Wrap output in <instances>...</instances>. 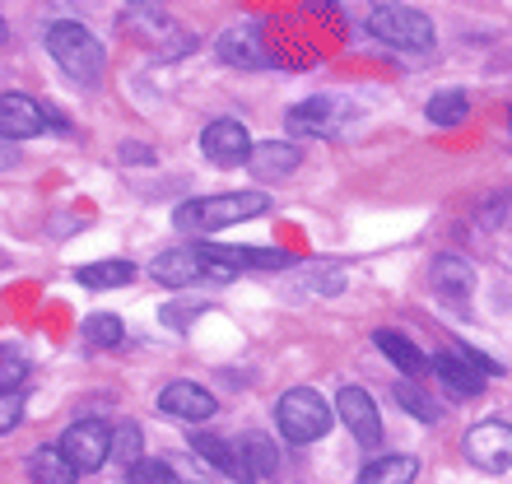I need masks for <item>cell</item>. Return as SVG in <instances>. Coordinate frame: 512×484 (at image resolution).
Wrapping results in <instances>:
<instances>
[{
  "mask_svg": "<svg viewBox=\"0 0 512 484\" xmlns=\"http://www.w3.org/2000/svg\"><path fill=\"white\" fill-rule=\"evenodd\" d=\"M266 210H270L266 191H224V196H191V201H182L173 224L182 233L215 238V233L233 229V224H247V219L266 215Z\"/></svg>",
  "mask_w": 512,
  "mask_h": 484,
  "instance_id": "6da1fadb",
  "label": "cell"
},
{
  "mask_svg": "<svg viewBox=\"0 0 512 484\" xmlns=\"http://www.w3.org/2000/svg\"><path fill=\"white\" fill-rule=\"evenodd\" d=\"M47 52H52V61L66 70L75 84H84V89L103 84L108 52H103V42H98L84 24H75V19H56V24L47 28Z\"/></svg>",
  "mask_w": 512,
  "mask_h": 484,
  "instance_id": "7a4b0ae2",
  "label": "cell"
},
{
  "mask_svg": "<svg viewBox=\"0 0 512 484\" xmlns=\"http://www.w3.org/2000/svg\"><path fill=\"white\" fill-rule=\"evenodd\" d=\"M331 419H336V410L312 387H289L275 401V424H280L284 443H317V438H326Z\"/></svg>",
  "mask_w": 512,
  "mask_h": 484,
  "instance_id": "3957f363",
  "label": "cell"
},
{
  "mask_svg": "<svg viewBox=\"0 0 512 484\" xmlns=\"http://www.w3.org/2000/svg\"><path fill=\"white\" fill-rule=\"evenodd\" d=\"M368 28H373V38H382L396 52H429L433 47L429 14L410 10V5H378L368 14Z\"/></svg>",
  "mask_w": 512,
  "mask_h": 484,
  "instance_id": "277c9868",
  "label": "cell"
},
{
  "mask_svg": "<svg viewBox=\"0 0 512 484\" xmlns=\"http://www.w3.org/2000/svg\"><path fill=\"white\" fill-rule=\"evenodd\" d=\"M149 275L168 289H191V284H205V280H233L224 266L205 261L201 247H168L149 261Z\"/></svg>",
  "mask_w": 512,
  "mask_h": 484,
  "instance_id": "5b68a950",
  "label": "cell"
},
{
  "mask_svg": "<svg viewBox=\"0 0 512 484\" xmlns=\"http://www.w3.org/2000/svg\"><path fill=\"white\" fill-rule=\"evenodd\" d=\"M56 447L66 452V461L80 475H94L112 461V429L103 424V419H80V424H70V429L61 433V443Z\"/></svg>",
  "mask_w": 512,
  "mask_h": 484,
  "instance_id": "8992f818",
  "label": "cell"
},
{
  "mask_svg": "<svg viewBox=\"0 0 512 484\" xmlns=\"http://www.w3.org/2000/svg\"><path fill=\"white\" fill-rule=\"evenodd\" d=\"M466 461L471 466H480V471L489 475H503L512 466V424H503V419H485V424H475L471 433H466Z\"/></svg>",
  "mask_w": 512,
  "mask_h": 484,
  "instance_id": "52a82bcc",
  "label": "cell"
},
{
  "mask_svg": "<svg viewBox=\"0 0 512 484\" xmlns=\"http://www.w3.org/2000/svg\"><path fill=\"white\" fill-rule=\"evenodd\" d=\"M252 135H247L243 121H233V117H215L210 126L201 131V154L215 168H243L247 159H252Z\"/></svg>",
  "mask_w": 512,
  "mask_h": 484,
  "instance_id": "ba28073f",
  "label": "cell"
},
{
  "mask_svg": "<svg viewBox=\"0 0 512 484\" xmlns=\"http://www.w3.org/2000/svg\"><path fill=\"white\" fill-rule=\"evenodd\" d=\"M345 117H350V103L345 98H326V94H317V98H303L298 108H289V131L294 135H336L340 126H345Z\"/></svg>",
  "mask_w": 512,
  "mask_h": 484,
  "instance_id": "9c48e42d",
  "label": "cell"
},
{
  "mask_svg": "<svg viewBox=\"0 0 512 484\" xmlns=\"http://www.w3.org/2000/svg\"><path fill=\"white\" fill-rule=\"evenodd\" d=\"M336 415L345 419V429L354 433V443L359 447H378L382 443V415H378V405H373V396H368L364 387H340Z\"/></svg>",
  "mask_w": 512,
  "mask_h": 484,
  "instance_id": "30bf717a",
  "label": "cell"
},
{
  "mask_svg": "<svg viewBox=\"0 0 512 484\" xmlns=\"http://www.w3.org/2000/svg\"><path fill=\"white\" fill-rule=\"evenodd\" d=\"M205 261H215V266H224L229 275H238V270H284L294 266V256L280 252V247H224V242H201Z\"/></svg>",
  "mask_w": 512,
  "mask_h": 484,
  "instance_id": "8fae6325",
  "label": "cell"
},
{
  "mask_svg": "<svg viewBox=\"0 0 512 484\" xmlns=\"http://www.w3.org/2000/svg\"><path fill=\"white\" fill-rule=\"evenodd\" d=\"M47 131V108H42L38 98L28 94H0V140H33V135Z\"/></svg>",
  "mask_w": 512,
  "mask_h": 484,
  "instance_id": "7c38bea8",
  "label": "cell"
},
{
  "mask_svg": "<svg viewBox=\"0 0 512 484\" xmlns=\"http://www.w3.org/2000/svg\"><path fill=\"white\" fill-rule=\"evenodd\" d=\"M433 289L443 298L452 312H466V298L475 294V266L471 261H461V256H438L433 261Z\"/></svg>",
  "mask_w": 512,
  "mask_h": 484,
  "instance_id": "4fadbf2b",
  "label": "cell"
},
{
  "mask_svg": "<svg viewBox=\"0 0 512 484\" xmlns=\"http://www.w3.org/2000/svg\"><path fill=\"white\" fill-rule=\"evenodd\" d=\"M159 410L173 419H187V424H201V419L215 415L219 405L201 382H168V387L159 391Z\"/></svg>",
  "mask_w": 512,
  "mask_h": 484,
  "instance_id": "5bb4252c",
  "label": "cell"
},
{
  "mask_svg": "<svg viewBox=\"0 0 512 484\" xmlns=\"http://www.w3.org/2000/svg\"><path fill=\"white\" fill-rule=\"evenodd\" d=\"M215 52H219V61L243 66V70H270V66H275V56L261 47L256 28H229V33L215 42Z\"/></svg>",
  "mask_w": 512,
  "mask_h": 484,
  "instance_id": "9a60e30c",
  "label": "cell"
},
{
  "mask_svg": "<svg viewBox=\"0 0 512 484\" xmlns=\"http://www.w3.org/2000/svg\"><path fill=\"white\" fill-rule=\"evenodd\" d=\"M303 163V149L289 145V140H266V145L252 149V159H247V168H252L256 182H280V177H289Z\"/></svg>",
  "mask_w": 512,
  "mask_h": 484,
  "instance_id": "2e32d148",
  "label": "cell"
},
{
  "mask_svg": "<svg viewBox=\"0 0 512 484\" xmlns=\"http://www.w3.org/2000/svg\"><path fill=\"white\" fill-rule=\"evenodd\" d=\"M191 447H196V457H201L205 466L224 471L229 480H247V466H243V457H238V443H224V438H215V433H191Z\"/></svg>",
  "mask_w": 512,
  "mask_h": 484,
  "instance_id": "e0dca14e",
  "label": "cell"
},
{
  "mask_svg": "<svg viewBox=\"0 0 512 484\" xmlns=\"http://www.w3.org/2000/svg\"><path fill=\"white\" fill-rule=\"evenodd\" d=\"M433 373L452 396H480L485 391V373H475V363H466L461 354H438L433 359Z\"/></svg>",
  "mask_w": 512,
  "mask_h": 484,
  "instance_id": "ac0fdd59",
  "label": "cell"
},
{
  "mask_svg": "<svg viewBox=\"0 0 512 484\" xmlns=\"http://www.w3.org/2000/svg\"><path fill=\"white\" fill-rule=\"evenodd\" d=\"M238 457L247 466V480H270L280 471V447L270 443L266 433H243L238 438Z\"/></svg>",
  "mask_w": 512,
  "mask_h": 484,
  "instance_id": "d6986e66",
  "label": "cell"
},
{
  "mask_svg": "<svg viewBox=\"0 0 512 484\" xmlns=\"http://www.w3.org/2000/svg\"><path fill=\"white\" fill-rule=\"evenodd\" d=\"M373 345H378L382 354H387L391 363H396V368H401V373H410V377H424L433 368L429 359H424V354L415 350V345H410V340L401 336V331H391V326H382V331H373Z\"/></svg>",
  "mask_w": 512,
  "mask_h": 484,
  "instance_id": "ffe728a7",
  "label": "cell"
},
{
  "mask_svg": "<svg viewBox=\"0 0 512 484\" xmlns=\"http://www.w3.org/2000/svg\"><path fill=\"white\" fill-rule=\"evenodd\" d=\"M28 475H33V484H75L80 480V471L66 461V452L56 443L38 447L33 457H28Z\"/></svg>",
  "mask_w": 512,
  "mask_h": 484,
  "instance_id": "44dd1931",
  "label": "cell"
},
{
  "mask_svg": "<svg viewBox=\"0 0 512 484\" xmlns=\"http://www.w3.org/2000/svg\"><path fill=\"white\" fill-rule=\"evenodd\" d=\"M419 475L415 457H378L359 471V484H410Z\"/></svg>",
  "mask_w": 512,
  "mask_h": 484,
  "instance_id": "7402d4cb",
  "label": "cell"
},
{
  "mask_svg": "<svg viewBox=\"0 0 512 484\" xmlns=\"http://www.w3.org/2000/svg\"><path fill=\"white\" fill-rule=\"evenodd\" d=\"M135 280V261H98V266H84L80 270V284L84 289H122V284Z\"/></svg>",
  "mask_w": 512,
  "mask_h": 484,
  "instance_id": "603a6c76",
  "label": "cell"
},
{
  "mask_svg": "<svg viewBox=\"0 0 512 484\" xmlns=\"http://www.w3.org/2000/svg\"><path fill=\"white\" fill-rule=\"evenodd\" d=\"M396 401L405 405V410H410V415L419 419V424H438V415H443V410H438V405H433V396L424 387H419L415 377H405V382H396Z\"/></svg>",
  "mask_w": 512,
  "mask_h": 484,
  "instance_id": "cb8c5ba5",
  "label": "cell"
},
{
  "mask_svg": "<svg viewBox=\"0 0 512 484\" xmlns=\"http://www.w3.org/2000/svg\"><path fill=\"white\" fill-rule=\"evenodd\" d=\"M471 112V98L461 94V89H443V94L429 98V121L433 126H461Z\"/></svg>",
  "mask_w": 512,
  "mask_h": 484,
  "instance_id": "d4e9b609",
  "label": "cell"
},
{
  "mask_svg": "<svg viewBox=\"0 0 512 484\" xmlns=\"http://www.w3.org/2000/svg\"><path fill=\"white\" fill-rule=\"evenodd\" d=\"M126 326L122 317H112V312H94V317H84V340L94 345V350H112V345H122Z\"/></svg>",
  "mask_w": 512,
  "mask_h": 484,
  "instance_id": "484cf974",
  "label": "cell"
},
{
  "mask_svg": "<svg viewBox=\"0 0 512 484\" xmlns=\"http://www.w3.org/2000/svg\"><path fill=\"white\" fill-rule=\"evenodd\" d=\"M112 461H122L126 471H131L135 461H145V438L135 424H117L112 429Z\"/></svg>",
  "mask_w": 512,
  "mask_h": 484,
  "instance_id": "4316f807",
  "label": "cell"
},
{
  "mask_svg": "<svg viewBox=\"0 0 512 484\" xmlns=\"http://www.w3.org/2000/svg\"><path fill=\"white\" fill-rule=\"evenodd\" d=\"M28 377V354L14 345H0V391H24Z\"/></svg>",
  "mask_w": 512,
  "mask_h": 484,
  "instance_id": "83f0119b",
  "label": "cell"
},
{
  "mask_svg": "<svg viewBox=\"0 0 512 484\" xmlns=\"http://www.w3.org/2000/svg\"><path fill=\"white\" fill-rule=\"evenodd\" d=\"M126 484H177L173 480V471L163 466V461H135L131 471H126Z\"/></svg>",
  "mask_w": 512,
  "mask_h": 484,
  "instance_id": "f1b7e54d",
  "label": "cell"
},
{
  "mask_svg": "<svg viewBox=\"0 0 512 484\" xmlns=\"http://www.w3.org/2000/svg\"><path fill=\"white\" fill-rule=\"evenodd\" d=\"M24 419V391H0V433H10Z\"/></svg>",
  "mask_w": 512,
  "mask_h": 484,
  "instance_id": "f546056e",
  "label": "cell"
},
{
  "mask_svg": "<svg viewBox=\"0 0 512 484\" xmlns=\"http://www.w3.org/2000/svg\"><path fill=\"white\" fill-rule=\"evenodd\" d=\"M196 312H201V308H177V303H168V308H163L159 317H163V326H177V331H187Z\"/></svg>",
  "mask_w": 512,
  "mask_h": 484,
  "instance_id": "4dcf8cb0",
  "label": "cell"
},
{
  "mask_svg": "<svg viewBox=\"0 0 512 484\" xmlns=\"http://www.w3.org/2000/svg\"><path fill=\"white\" fill-rule=\"evenodd\" d=\"M10 168H19V149L10 140H0V173H10Z\"/></svg>",
  "mask_w": 512,
  "mask_h": 484,
  "instance_id": "1f68e13d",
  "label": "cell"
},
{
  "mask_svg": "<svg viewBox=\"0 0 512 484\" xmlns=\"http://www.w3.org/2000/svg\"><path fill=\"white\" fill-rule=\"evenodd\" d=\"M122 159H126V163H131V159L149 163V159H154V154H149V149H145V145H126V154H122Z\"/></svg>",
  "mask_w": 512,
  "mask_h": 484,
  "instance_id": "d6a6232c",
  "label": "cell"
},
{
  "mask_svg": "<svg viewBox=\"0 0 512 484\" xmlns=\"http://www.w3.org/2000/svg\"><path fill=\"white\" fill-rule=\"evenodd\" d=\"M5 42H10V24H5V19H0V47H5Z\"/></svg>",
  "mask_w": 512,
  "mask_h": 484,
  "instance_id": "836d02e7",
  "label": "cell"
}]
</instances>
